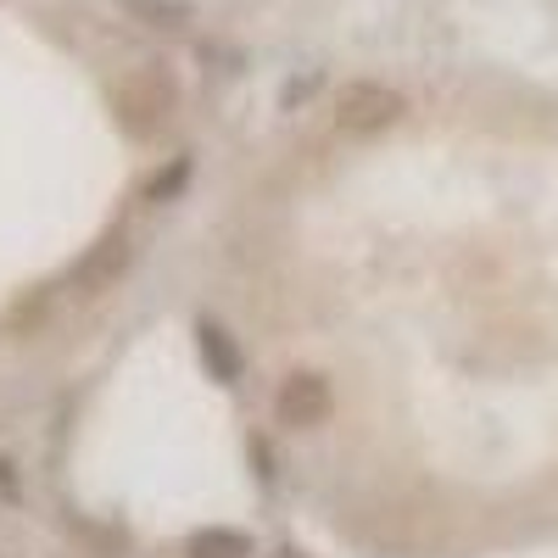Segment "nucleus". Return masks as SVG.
I'll return each instance as SVG.
<instances>
[{"label": "nucleus", "mask_w": 558, "mask_h": 558, "mask_svg": "<svg viewBox=\"0 0 558 558\" xmlns=\"http://www.w3.org/2000/svg\"><path fill=\"white\" fill-rule=\"evenodd\" d=\"M173 107H179V89L162 68H134L112 89V112H118L129 140H157L173 123Z\"/></svg>", "instance_id": "f257e3e1"}, {"label": "nucleus", "mask_w": 558, "mask_h": 558, "mask_svg": "<svg viewBox=\"0 0 558 558\" xmlns=\"http://www.w3.org/2000/svg\"><path fill=\"white\" fill-rule=\"evenodd\" d=\"M408 107H402V96L391 84H347L341 96H336V129L341 134H380V129H391L397 118H402Z\"/></svg>", "instance_id": "f03ea898"}, {"label": "nucleus", "mask_w": 558, "mask_h": 558, "mask_svg": "<svg viewBox=\"0 0 558 558\" xmlns=\"http://www.w3.org/2000/svg\"><path fill=\"white\" fill-rule=\"evenodd\" d=\"M330 380L313 375V368H296V375L279 380L274 391V413H279V425L286 430H318L324 418H330Z\"/></svg>", "instance_id": "7ed1b4c3"}, {"label": "nucleus", "mask_w": 558, "mask_h": 558, "mask_svg": "<svg viewBox=\"0 0 558 558\" xmlns=\"http://www.w3.org/2000/svg\"><path fill=\"white\" fill-rule=\"evenodd\" d=\"M123 268H129V241H123V235H107V241L89 246V257L78 263L73 279H78V291H107Z\"/></svg>", "instance_id": "20e7f679"}, {"label": "nucleus", "mask_w": 558, "mask_h": 558, "mask_svg": "<svg viewBox=\"0 0 558 558\" xmlns=\"http://www.w3.org/2000/svg\"><path fill=\"white\" fill-rule=\"evenodd\" d=\"M196 347H202V357H207V368H213L218 386H235V380H241V352H235V341H229L223 324L202 318V324H196Z\"/></svg>", "instance_id": "39448f33"}, {"label": "nucleus", "mask_w": 558, "mask_h": 558, "mask_svg": "<svg viewBox=\"0 0 558 558\" xmlns=\"http://www.w3.org/2000/svg\"><path fill=\"white\" fill-rule=\"evenodd\" d=\"M191 558H252V542L241 536V531H196L191 536V547H184Z\"/></svg>", "instance_id": "423d86ee"}, {"label": "nucleus", "mask_w": 558, "mask_h": 558, "mask_svg": "<svg viewBox=\"0 0 558 558\" xmlns=\"http://www.w3.org/2000/svg\"><path fill=\"white\" fill-rule=\"evenodd\" d=\"M123 7H129L140 23H157V28L191 23V0H123Z\"/></svg>", "instance_id": "0eeeda50"}, {"label": "nucleus", "mask_w": 558, "mask_h": 558, "mask_svg": "<svg viewBox=\"0 0 558 558\" xmlns=\"http://www.w3.org/2000/svg\"><path fill=\"white\" fill-rule=\"evenodd\" d=\"M184 179H191V157H173V162L146 184V196H151V202H168V196H179V184H184Z\"/></svg>", "instance_id": "6e6552de"}]
</instances>
